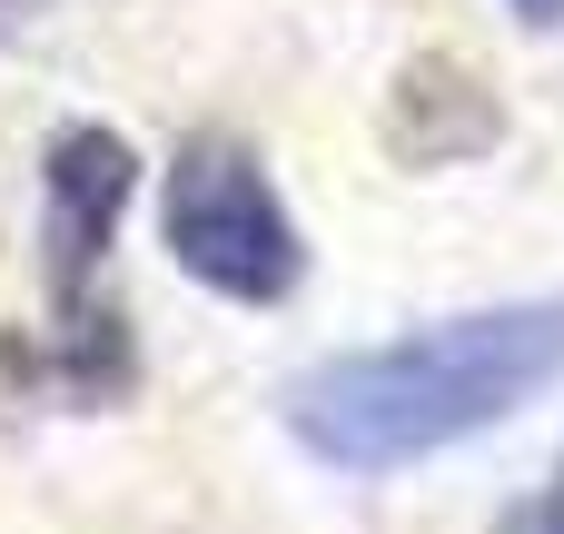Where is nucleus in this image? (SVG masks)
<instances>
[{"label":"nucleus","mask_w":564,"mask_h":534,"mask_svg":"<svg viewBox=\"0 0 564 534\" xmlns=\"http://www.w3.org/2000/svg\"><path fill=\"white\" fill-rule=\"evenodd\" d=\"M555 386H564V297H506V307H466V317H436L387 347L317 357L278 396V416L337 476H406L446 446L496 436L506 416H525Z\"/></svg>","instance_id":"1"},{"label":"nucleus","mask_w":564,"mask_h":534,"mask_svg":"<svg viewBox=\"0 0 564 534\" xmlns=\"http://www.w3.org/2000/svg\"><path fill=\"white\" fill-rule=\"evenodd\" d=\"M159 238H169L178 277H198L228 307H288L297 277H307V248H297V218H288L278 178L258 168L248 139H218V129L169 159Z\"/></svg>","instance_id":"2"},{"label":"nucleus","mask_w":564,"mask_h":534,"mask_svg":"<svg viewBox=\"0 0 564 534\" xmlns=\"http://www.w3.org/2000/svg\"><path fill=\"white\" fill-rule=\"evenodd\" d=\"M129 188H139V149H129L119 129L69 119V129L50 139V159H40V248H50L59 307L89 297V277H99V258H109V238H119V218H129Z\"/></svg>","instance_id":"3"},{"label":"nucleus","mask_w":564,"mask_h":534,"mask_svg":"<svg viewBox=\"0 0 564 534\" xmlns=\"http://www.w3.org/2000/svg\"><path fill=\"white\" fill-rule=\"evenodd\" d=\"M496 139H506V109H496V89H486L476 59L416 50L397 69V89H387V159L397 168H466Z\"/></svg>","instance_id":"4"},{"label":"nucleus","mask_w":564,"mask_h":534,"mask_svg":"<svg viewBox=\"0 0 564 534\" xmlns=\"http://www.w3.org/2000/svg\"><path fill=\"white\" fill-rule=\"evenodd\" d=\"M496 534H564V456L545 466V486H535V495H525V505H516Z\"/></svg>","instance_id":"5"},{"label":"nucleus","mask_w":564,"mask_h":534,"mask_svg":"<svg viewBox=\"0 0 564 534\" xmlns=\"http://www.w3.org/2000/svg\"><path fill=\"white\" fill-rule=\"evenodd\" d=\"M506 10H516L525 30H564V0H506Z\"/></svg>","instance_id":"6"}]
</instances>
